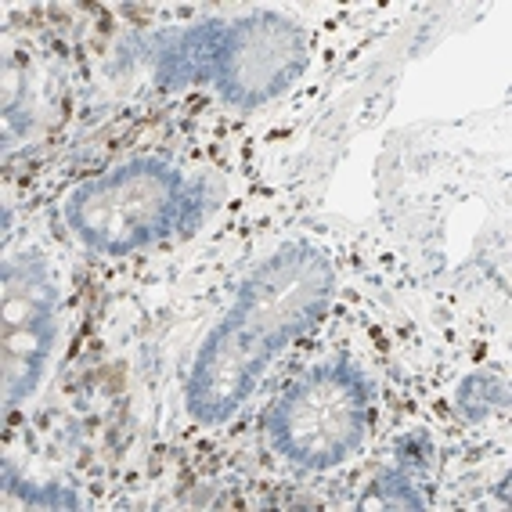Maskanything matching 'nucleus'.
<instances>
[{
    "mask_svg": "<svg viewBox=\"0 0 512 512\" xmlns=\"http://www.w3.org/2000/svg\"><path fill=\"white\" fill-rule=\"evenodd\" d=\"M213 37V33H210ZM206 65L217 76L220 91L242 101V87H249V105L278 94L300 73V44L289 22L282 19H249L238 22L231 33L210 47Z\"/></svg>",
    "mask_w": 512,
    "mask_h": 512,
    "instance_id": "39448f33",
    "label": "nucleus"
},
{
    "mask_svg": "<svg viewBox=\"0 0 512 512\" xmlns=\"http://www.w3.org/2000/svg\"><path fill=\"white\" fill-rule=\"evenodd\" d=\"M65 217L87 246L119 256L184 224L188 195L177 170L145 159L112 177L80 184L65 202Z\"/></svg>",
    "mask_w": 512,
    "mask_h": 512,
    "instance_id": "f03ea898",
    "label": "nucleus"
},
{
    "mask_svg": "<svg viewBox=\"0 0 512 512\" xmlns=\"http://www.w3.org/2000/svg\"><path fill=\"white\" fill-rule=\"evenodd\" d=\"M368 426V386L347 365L314 368L271 415V437L300 466L329 469L361 444Z\"/></svg>",
    "mask_w": 512,
    "mask_h": 512,
    "instance_id": "7ed1b4c3",
    "label": "nucleus"
},
{
    "mask_svg": "<svg viewBox=\"0 0 512 512\" xmlns=\"http://www.w3.org/2000/svg\"><path fill=\"white\" fill-rule=\"evenodd\" d=\"M329 267L314 249H289L267 260L238 293L231 318L210 332L192 379V412L206 422L235 415L260 383L267 361L311 329L325 311Z\"/></svg>",
    "mask_w": 512,
    "mask_h": 512,
    "instance_id": "f257e3e1",
    "label": "nucleus"
},
{
    "mask_svg": "<svg viewBox=\"0 0 512 512\" xmlns=\"http://www.w3.org/2000/svg\"><path fill=\"white\" fill-rule=\"evenodd\" d=\"M55 282L33 256L4 267V397L19 404L33 394L55 347Z\"/></svg>",
    "mask_w": 512,
    "mask_h": 512,
    "instance_id": "20e7f679",
    "label": "nucleus"
}]
</instances>
